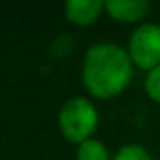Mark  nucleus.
Here are the masks:
<instances>
[{
  "instance_id": "f257e3e1",
  "label": "nucleus",
  "mask_w": 160,
  "mask_h": 160,
  "mask_svg": "<svg viewBox=\"0 0 160 160\" xmlns=\"http://www.w3.org/2000/svg\"><path fill=\"white\" fill-rule=\"evenodd\" d=\"M132 77V60L124 49L113 43L92 45L85 55L83 83L96 98H111L124 91Z\"/></svg>"
},
{
  "instance_id": "f03ea898",
  "label": "nucleus",
  "mask_w": 160,
  "mask_h": 160,
  "mask_svg": "<svg viewBox=\"0 0 160 160\" xmlns=\"http://www.w3.org/2000/svg\"><path fill=\"white\" fill-rule=\"evenodd\" d=\"M58 124L68 141L83 143L91 139L98 124V111L87 98H72L68 100L58 115Z\"/></svg>"
},
{
  "instance_id": "7ed1b4c3",
  "label": "nucleus",
  "mask_w": 160,
  "mask_h": 160,
  "mask_svg": "<svg viewBox=\"0 0 160 160\" xmlns=\"http://www.w3.org/2000/svg\"><path fill=\"white\" fill-rule=\"evenodd\" d=\"M130 60L141 70H154L160 66V27L147 23L138 27L128 43Z\"/></svg>"
},
{
  "instance_id": "20e7f679",
  "label": "nucleus",
  "mask_w": 160,
  "mask_h": 160,
  "mask_svg": "<svg viewBox=\"0 0 160 160\" xmlns=\"http://www.w3.org/2000/svg\"><path fill=\"white\" fill-rule=\"evenodd\" d=\"M104 8L113 19L122 23H134L149 12V2L145 0H108Z\"/></svg>"
},
{
  "instance_id": "39448f33",
  "label": "nucleus",
  "mask_w": 160,
  "mask_h": 160,
  "mask_svg": "<svg viewBox=\"0 0 160 160\" xmlns=\"http://www.w3.org/2000/svg\"><path fill=\"white\" fill-rule=\"evenodd\" d=\"M66 10V17L75 23V25H92L102 10H104V2H100V0H72V2H68L64 6Z\"/></svg>"
},
{
  "instance_id": "423d86ee",
  "label": "nucleus",
  "mask_w": 160,
  "mask_h": 160,
  "mask_svg": "<svg viewBox=\"0 0 160 160\" xmlns=\"http://www.w3.org/2000/svg\"><path fill=\"white\" fill-rule=\"evenodd\" d=\"M77 160H109V156H108V149L98 139L91 138L83 143H79Z\"/></svg>"
},
{
  "instance_id": "0eeeda50",
  "label": "nucleus",
  "mask_w": 160,
  "mask_h": 160,
  "mask_svg": "<svg viewBox=\"0 0 160 160\" xmlns=\"http://www.w3.org/2000/svg\"><path fill=\"white\" fill-rule=\"evenodd\" d=\"M113 160H152L151 154L139 145H124Z\"/></svg>"
},
{
  "instance_id": "6e6552de",
  "label": "nucleus",
  "mask_w": 160,
  "mask_h": 160,
  "mask_svg": "<svg viewBox=\"0 0 160 160\" xmlns=\"http://www.w3.org/2000/svg\"><path fill=\"white\" fill-rule=\"evenodd\" d=\"M145 91L154 102L160 104V66H156L154 70L149 72V75L145 79Z\"/></svg>"
}]
</instances>
